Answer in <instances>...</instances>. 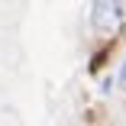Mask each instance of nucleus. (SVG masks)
<instances>
[{
	"mask_svg": "<svg viewBox=\"0 0 126 126\" xmlns=\"http://www.w3.org/2000/svg\"><path fill=\"white\" fill-rule=\"evenodd\" d=\"M123 16H126L123 0H94L91 3V26L100 36H113L123 26Z\"/></svg>",
	"mask_w": 126,
	"mask_h": 126,
	"instance_id": "nucleus-1",
	"label": "nucleus"
},
{
	"mask_svg": "<svg viewBox=\"0 0 126 126\" xmlns=\"http://www.w3.org/2000/svg\"><path fill=\"white\" fill-rule=\"evenodd\" d=\"M116 81H120V87L126 91V58H123V65H120V74H116Z\"/></svg>",
	"mask_w": 126,
	"mask_h": 126,
	"instance_id": "nucleus-2",
	"label": "nucleus"
}]
</instances>
